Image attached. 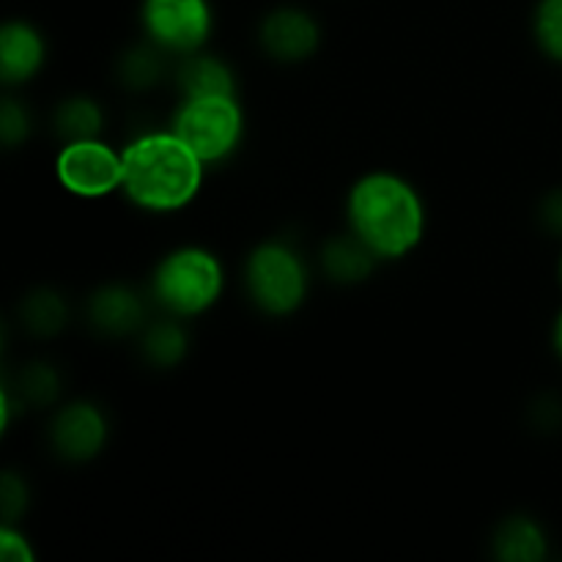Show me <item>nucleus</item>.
<instances>
[{
    "mask_svg": "<svg viewBox=\"0 0 562 562\" xmlns=\"http://www.w3.org/2000/svg\"><path fill=\"white\" fill-rule=\"evenodd\" d=\"M241 283L250 305L269 318H289L311 294V267L289 239H267L245 258Z\"/></svg>",
    "mask_w": 562,
    "mask_h": 562,
    "instance_id": "obj_4",
    "label": "nucleus"
},
{
    "mask_svg": "<svg viewBox=\"0 0 562 562\" xmlns=\"http://www.w3.org/2000/svg\"><path fill=\"white\" fill-rule=\"evenodd\" d=\"M258 44L274 64H305L322 47V25L302 5H278L263 14L258 25Z\"/></svg>",
    "mask_w": 562,
    "mask_h": 562,
    "instance_id": "obj_9",
    "label": "nucleus"
},
{
    "mask_svg": "<svg viewBox=\"0 0 562 562\" xmlns=\"http://www.w3.org/2000/svg\"><path fill=\"white\" fill-rule=\"evenodd\" d=\"M225 291V267L203 245H181L165 252L151 272L148 296L162 313L198 318L212 311Z\"/></svg>",
    "mask_w": 562,
    "mask_h": 562,
    "instance_id": "obj_3",
    "label": "nucleus"
},
{
    "mask_svg": "<svg viewBox=\"0 0 562 562\" xmlns=\"http://www.w3.org/2000/svg\"><path fill=\"white\" fill-rule=\"evenodd\" d=\"M492 554L503 562H541L549 554V538L530 516H508L494 530Z\"/></svg>",
    "mask_w": 562,
    "mask_h": 562,
    "instance_id": "obj_15",
    "label": "nucleus"
},
{
    "mask_svg": "<svg viewBox=\"0 0 562 562\" xmlns=\"http://www.w3.org/2000/svg\"><path fill=\"white\" fill-rule=\"evenodd\" d=\"M346 225L382 261H398L426 236V203L409 179L393 170H371L346 195Z\"/></svg>",
    "mask_w": 562,
    "mask_h": 562,
    "instance_id": "obj_1",
    "label": "nucleus"
},
{
    "mask_svg": "<svg viewBox=\"0 0 562 562\" xmlns=\"http://www.w3.org/2000/svg\"><path fill=\"white\" fill-rule=\"evenodd\" d=\"M5 390L14 395L22 409H49V406H58L64 379L53 362L33 360L16 371L14 382Z\"/></svg>",
    "mask_w": 562,
    "mask_h": 562,
    "instance_id": "obj_18",
    "label": "nucleus"
},
{
    "mask_svg": "<svg viewBox=\"0 0 562 562\" xmlns=\"http://www.w3.org/2000/svg\"><path fill=\"white\" fill-rule=\"evenodd\" d=\"M538 220H541L543 231L562 236V187L543 198L541 206H538Z\"/></svg>",
    "mask_w": 562,
    "mask_h": 562,
    "instance_id": "obj_24",
    "label": "nucleus"
},
{
    "mask_svg": "<svg viewBox=\"0 0 562 562\" xmlns=\"http://www.w3.org/2000/svg\"><path fill=\"white\" fill-rule=\"evenodd\" d=\"M170 130L201 157L206 168L223 165L245 140V110L239 97H190L176 108Z\"/></svg>",
    "mask_w": 562,
    "mask_h": 562,
    "instance_id": "obj_5",
    "label": "nucleus"
},
{
    "mask_svg": "<svg viewBox=\"0 0 562 562\" xmlns=\"http://www.w3.org/2000/svg\"><path fill=\"white\" fill-rule=\"evenodd\" d=\"M203 179L206 165L170 126L143 132L124 146L121 192L143 212H181L195 201Z\"/></svg>",
    "mask_w": 562,
    "mask_h": 562,
    "instance_id": "obj_2",
    "label": "nucleus"
},
{
    "mask_svg": "<svg viewBox=\"0 0 562 562\" xmlns=\"http://www.w3.org/2000/svg\"><path fill=\"white\" fill-rule=\"evenodd\" d=\"M143 38L170 58L206 49L214 33L212 0H143Z\"/></svg>",
    "mask_w": 562,
    "mask_h": 562,
    "instance_id": "obj_6",
    "label": "nucleus"
},
{
    "mask_svg": "<svg viewBox=\"0 0 562 562\" xmlns=\"http://www.w3.org/2000/svg\"><path fill=\"white\" fill-rule=\"evenodd\" d=\"M532 36L549 60L562 64V0H538L532 11Z\"/></svg>",
    "mask_w": 562,
    "mask_h": 562,
    "instance_id": "obj_20",
    "label": "nucleus"
},
{
    "mask_svg": "<svg viewBox=\"0 0 562 562\" xmlns=\"http://www.w3.org/2000/svg\"><path fill=\"white\" fill-rule=\"evenodd\" d=\"M33 132V115L20 99L5 97L0 104V140L9 148H20L22 143H27Z\"/></svg>",
    "mask_w": 562,
    "mask_h": 562,
    "instance_id": "obj_21",
    "label": "nucleus"
},
{
    "mask_svg": "<svg viewBox=\"0 0 562 562\" xmlns=\"http://www.w3.org/2000/svg\"><path fill=\"white\" fill-rule=\"evenodd\" d=\"M552 344H554V351H558V357L562 360V311L560 316L554 318V329H552Z\"/></svg>",
    "mask_w": 562,
    "mask_h": 562,
    "instance_id": "obj_25",
    "label": "nucleus"
},
{
    "mask_svg": "<svg viewBox=\"0 0 562 562\" xmlns=\"http://www.w3.org/2000/svg\"><path fill=\"white\" fill-rule=\"evenodd\" d=\"M558 274H560V283H562V256H560V263H558Z\"/></svg>",
    "mask_w": 562,
    "mask_h": 562,
    "instance_id": "obj_26",
    "label": "nucleus"
},
{
    "mask_svg": "<svg viewBox=\"0 0 562 562\" xmlns=\"http://www.w3.org/2000/svg\"><path fill=\"white\" fill-rule=\"evenodd\" d=\"M55 179L69 195L97 201L121 190L124 148H113L104 137L60 143L55 154Z\"/></svg>",
    "mask_w": 562,
    "mask_h": 562,
    "instance_id": "obj_7",
    "label": "nucleus"
},
{
    "mask_svg": "<svg viewBox=\"0 0 562 562\" xmlns=\"http://www.w3.org/2000/svg\"><path fill=\"white\" fill-rule=\"evenodd\" d=\"M379 263H382V258L349 228L324 241L322 252H318V267H322L324 278L335 285L366 283L368 278H373Z\"/></svg>",
    "mask_w": 562,
    "mask_h": 562,
    "instance_id": "obj_12",
    "label": "nucleus"
},
{
    "mask_svg": "<svg viewBox=\"0 0 562 562\" xmlns=\"http://www.w3.org/2000/svg\"><path fill=\"white\" fill-rule=\"evenodd\" d=\"M168 58L170 55L154 47L151 42L135 44V47H130L119 58L115 75H119V82L126 91L146 93L165 80V75H168Z\"/></svg>",
    "mask_w": 562,
    "mask_h": 562,
    "instance_id": "obj_19",
    "label": "nucleus"
},
{
    "mask_svg": "<svg viewBox=\"0 0 562 562\" xmlns=\"http://www.w3.org/2000/svg\"><path fill=\"white\" fill-rule=\"evenodd\" d=\"M27 510V486L22 477L14 472H5L0 481V514H3V525H16L22 514Z\"/></svg>",
    "mask_w": 562,
    "mask_h": 562,
    "instance_id": "obj_22",
    "label": "nucleus"
},
{
    "mask_svg": "<svg viewBox=\"0 0 562 562\" xmlns=\"http://www.w3.org/2000/svg\"><path fill=\"white\" fill-rule=\"evenodd\" d=\"M49 450L66 464H88L110 442V417L97 401L75 398L55 406L47 426Z\"/></svg>",
    "mask_w": 562,
    "mask_h": 562,
    "instance_id": "obj_8",
    "label": "nucleus"
},
{
    "mask_svg": "<svg viewBox=\"0 0 562 562\" xmlns=\"http://www.w3.org/2000/svg\"><path fill=\"white\" fill-rule=\"evenodd\" d=\"M104 124H108L104 108L88 93L60 99L58 108L53 110V132L60 143L102 137Z\"/></svg>",
    "mask_w": 562,
    "mask_h": 562,
    "instance_id": "obj_17",
    "label": "nucleus"
},
{
    "mask_svg": "<svg viewBox=\"0 0 562 562\" xmlns=\"http://www.w3.org/2000/svg\"><path fill=\"white\" fill-rule=\"evenodd\" d=\"M173 80L179 86L181 99L190 97H239V86H236V75L231 69L228 60L220 55L192 53L176 60Z\"/></svg>",
    "mask_w": 562,
    "mask_h": 562,
    "instance_id": "obj_13",
    "label": "nucleus"
},
{
    "mask_svg": "<svg viewBox=\"0 0 562 562\" xmlns=\"http://www.w3.org/2000/svg\"><path fill=\"white\" fill-rule=\"evenodd\" d=\"M0 558H3V562L36 560V552L31 549V541L22 536V530L16 525H3V530H0Z\"/></svg>",
    "mask_w": 562,
    "mask_h": 562,
    "instance_id": "obj_23",
    "label": "nucleus"
},
{
    "mask_svg": "<svg viewBox=\"0 0 562 562\" xmlns=\"http://www.w3.org/2000/svg\"><path fill=\"white\" fill-rule=\"evenodd\" d=\"M137 351L143 362L157 371H170L181 366L190 355V333L184 327V318H176L162 313L159 318H148L146 327L137 333Z\"/></svg>",
    "mask_w": 562,
    "mask_h": 562,
    "instance_id": "obj_14",
    "label": "nucleus"
},
{
    "mask_svg": "<svg viewBox=\"0 0 562 562\" xmlns=\"http://www.w3.org/2000/svg\"><path fill=\"white\" fill-rule=\"evenodd\" d=\"M140 291L126 283H104L91 291L86 302V322L102 338H137L148 324V302Z\"/></svg>",
    "mask_w": 562,
    "mask_h": 562,
    "instance_id": "obj_10",
    "label": "nucleus"
},
{
    "mask_svg": "<svg viewBox=\"0 0 562 562\" xmlns=\"http://www.w3.org/2000/svg\"><path fill=\"white\" fill-rule=\"evenodd\" d=\"M20 324L27 335L38 340L58 338L66 327H69V302L60 291L49 289V285H38V289L27 291L25 300L20 302Z\"/></svg>",
    "mask_w": 562,
    "mask_h": 562,
    "instance_id": "obj_16",
    "label": "nucleus"
},
{
    "mask_svg": "<svg viewBox=\"0 0 562 562\" xmlns=\"http://www.w3.org/2000/svg\"><path fill=\"white\" fill-rule=\"evenodd\" d=\"M47 64V38L33 22L9 20L0 27V77L5 88L27 86Z\"/></svg>",
    "mask_w": 562,
    "mask_h": 562,
    "instance_id": "obj_11",
    "label": "nucleus"
}]
</instances>
